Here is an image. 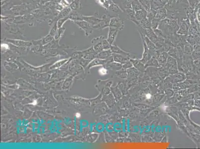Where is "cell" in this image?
<instances>
[{
	"label": "cell",
	"instance_id": "obj_21",
	"mask_svg": "<svg viewBox=\"0 0 200 149\" xmlns=\"http://www.w3.org/2000/svg\"><path fill=\"white\" fill-rule=\"evenodd\" d=\"M145 66H146V68L148 67H150L155 68L161 67L157 59L154 58V57H152L150 60H148L147 62L145 64Z\"/></svg>",
	"mask_w": 200,
	"mask_h": 149
},
{
	"label": "cell",
	"instance_id": "obj_39",
	"mask_svg": "<svg viewBox=\"0 0 200 149\" xmlns=\"http://www.w3.org/2000/svg\"><path fill=\"white\" fill-rule=\"evenodd\" d=\"M194 105L196 107L200 109V100H194Z\"/></svg>",
	"mask_w": 200,
	"mask_h": 149
},
{
	"label": "cell",
	"instance_id": "obj_5",
	"mask_svg": "<svg viewBox=\"0 0 200 149\" xmlns=\"http://www.w3.org/2000/svg\"><path fill=\"white\" fill-rule=\"evenodd\" d=\"M73 22L75 23L76 25H77L80 28L84 30L85 31V33H92L94 29L93 26L86 21L81 20V21H74Z\"/></svg>",
	"mask_w": 200,
	"mask_h": 149
},
{
	"label": "cell",
	"instance_id": "obj_14",
	"mask_svg": "<svg viewBox=\"0 0 200 149\" xmlns=\"http://www.w3.org/2000/svg\"><path fill=\"white\" fill-rule=\"evenodd\" d=\"M169 55L167 52H161L159 55L158 57L157 58V60L158 61L159 64L160 66H165V64L166 65L168 57Z\"/></svg>",
	"mask_w": 200,
	"mask_h": 149
},
{
	"label": "cell",
	"instance_id": "obj_36",
	"mask_svg": "<svg viewBox=\"0 0 200 149\" xmlns=\"http://www.w3.org/2000/svg\"><path fill=\"white\" fill-rule=\"evenodd\" d=\"M107 70L105 69L104 68H102L101 69H99V74L101 75H105L106 74H107Z\"/></svg>",
	"mask_w": 200,
	"mask_h": 149
},
{
	"label": "cell",
	"instance_id": "obj_41",
	"mask_svg": "<svg viewBox=\"0 0 200 149\" xmlns=\"http://www.w3.org/2000/svg\"><path fill=\"white\" fill-rule=\"evenodd\" d=\"M1 47L2 48L6 49H9V46L7 44H2L1 45Z\"/></svg>",
	"mask_w": 200,
	"mask_h": 149
},
{
	"label": "cell",
	"instance_id": "obj_33",
	"mask_svg": "<svg viewBox=\"0 0 200 149\" xmlns=\"http://www.w3.org/2000/svg\"><path fill=\"white\" fill-rule=\"evenodd\" d=\"M192 55V59L194 61L195 60H200L199 59L200 58V52L194 51L193 52Z\"/></svg>",
	"mask_w": 200,
	"mask_h": 149
},
{
	"label": "cell",
	"instance_id": "obj_44",
	"mask_svg": "<svg viewBox=\"0 0 200 149\" xmlns=\"http://www.w3.org/2000/svg\"><path fill=\"white\" fill-rule=\"evenodd\" d=\"M198 86H199L200 88V80H199V82H198Z\"/></svg>",
	"mask_w": 200,
	"mask_h": 149
},
{
	"label": "cell",
	"instance_id": "obj_1",
	"mask_svg": "<svg viewBox=\"0 0 200 149\" xmlns=\"http://www.w3.org/2000/svg\"><path fill=\"white\" fill-rule=\"evenodd\" d=\"M158 29L161 30L167 37L177 33L179 29V25L176 20H172L167 18L160 21Z\"/></svg>",
	"mask_w": 200,
	"mask_h": 149
},
{
	"label": "cell",
	"instance_id": "obj_37",
	"mask_svg": "<svg viewBox=\"0 0 200 149\" xmlns=\"http://www.w3.org/2000/svg\"><path fill=\"white\" fill-rule=\"evenodd\" d=\"M104 48H109L110 47V43L108 42V40H104L103 42Z\"/></svg>",
	"mask_w": 200,
	"mask_h": 149
},
{
	"label": "cell",
	"instance_id": "obj_17",
	"mask_svg": "<svg viewBox=\"0 0 200 149\" xmlns=\"http://www.w3.org/2000/svg\"><path fill=\"white\" fill-rule=\"evenodd\" d=\"M147 12L145 9H142L138 10L137 12H135V18L137 19L138 22H139L140 21L143 20L144 18H146L147 17Z\"/></svg>",
	"mask_w": 200,
	"mask_h": 149
},
{
	"label": "cell",
	"instance_id": "obj_12",
	"mask_svg": "<svg viewBox=\"0 0 200 149\" xmlns=\"http://www.w3.org/2000/svg\"><path fill=\"white\" fill-rule=\"evenodd\" d=\"M150 1L151 9L157 10L165 7V4L163 2L162 0H150Z\"/></svg>",
	"mask_w": 200,
	"mask_h": 149
},
{
	"label": "cell",
	"instance_id": "obj_29",
	"mask_svg": "<svg viewBox=\"0 0 200 149\" xmlns=\"http://www.w3.org/2000/svg\"><path fill=\"white\" fill-rule=\"evenodd\" d=\"M118 76L122 79H127V70H125L122 68L121 69L120 71L118 72Z\"/></svg>",
	"mask_w": 200,
	"mask_h": 149
},
{
	"label": "cell",
	"instance_id": "obj_25",
	"mask_svg": "<svg viewBox=\"0 0 200 149\" xmlns=\"http://www.w3.org/2000/svg\"><path fill=\"white\" fill-rule=\"evenodd\" d=\"M72 10H76L81 7L80 0H73L69 5Z\"/></svg>",
	"mask_w": 200,
	"mask_h": 149
},
{
	"label": "cell",
	"instance_id": "obj_40",
	"mask_svg": "<svg viewBox=\"0 0 200 149\" xmlns=\"http://www.w3.org/2000/svg\"><path fill=\"white\" fill-rule=\"evenodd\" d=\"M163 96H155L154 98V102H157V101H160L161 99H162Z\"/></svg>",
	"mask_w": 200,
	"mask_h": 149
},
{
	"label": "cell",
	"instance_id": "obj_43",
	"mask_svg": "<svg viewBox=\"0 0 200 149\" xmlns=\"http://www.w3.org/2000/svg\"><path fill=\"white\" fill-rule=\"evenodd\" d=\"M37 104V100H34V101H33V105H35L36 104Z\"/></svg>",
	"mask_w": 200,
	"mask_h": 149
},
{
	"label": "cell",
	"instance_id": "obj_28",
	"mask_svg": "<svg viewBox=\"0 0 200 149\" xmlns=\"http://www.w3.org/2000/svg\"><path fill=\"white\" fill-rule=\"evenodd\" d=\"M68 20H69V17H66V18H60V19H58V20H57V25L58 28L59 29V28L62 27L64 24L66 22L68 21Z\"/></svg>",
	"mask_w": 200,
	"mask_h": 149
},
{
	"label": "cell",
	"instance_id": "obj_32",
	"mask_svg": "<svg viewBox=\"0 0 200 149\" xmlns=\"http://www.w3.org/2000/svg\"><path fill=\"white\" fill-rule=\"evenodd\" d=\"M133 65L130 60H129L128 61H126V62L125 64H122V69H125V70H127V69L133 67Z\"/></svg>",
	"mask_w": 200,
	"mask_h": 149
},
{
	"label": "cell",
	"instance_id": "obj_7",
	"mask_svg": "<svg viewBox=\"0 0 200 149\" xmlns=\"http://www.w3.org/2000/svg\"><path fill=\"white\" fill-rule=\"evenodd\" d=\"M110 47H111V50H112V52H114L116 54L122 55L125 57H129L130 59H135L134 56H132L134 54L125 51L117 45L111 46Z\"/></svg>",
	"mask_w": 200,
	"mask_h": 149
},
{
	"label": "cell",
	"instance_id": "obj_42",
	"mask_svg": "<svg viewBox=\"0 0 200 149\" xmlns=\"http://www.w3.org/2000/svg\"><path fill=\"white\" fill-rule=\"evenodd\" d=\"M81 116V114H80L79 113H77L76 114V117H77V118H80Z\"/></svg>",
	"mask_w": 200,
	"mask_h": 149
},
{
	"label": "cell",
	"instance_id": "obj_2",
	"mask_svg": "<svg viewBox=\"0 0 200 149\" xmlns=\"http://www.w3.org/2000/svg\"><path fill=\"white\" fill-rule=\"evenodd\" d=\"M139 34H140V38L142 39V45L143 47V53L142 54V58L140 60V61L142 62L144 64H146L148 60H150L152 56L151 55L150 52V50L149 49L148 47L147 46L146 44V41L144 40V36L142 33L139 32Z\"/></svg>",
	"mask_w": 200,
	"mask_h": 149
},
{
	"label": "cell",
	"instance_id": "obj_15",
	"mask_svg": "<svg viewBox=\"0 0 200 149\" xmlns=\"http://www.w3.org/2000/svg\"><path fill=\"white\" fill-rule=\"evenodd\" d=\"M127 79H134L140 75V72L133 67L127 70Z\"/></svg>",
	"mask_w": 200,
	"mask_h": 149
},
{
	"label": "cell",
	"instance_id": "obj_19",
	"mask_svg": "<svg viewBox=\"0 0 200 149\" xmlns=\"http://www.w3.org/2000/svg\"><path fill=\"white\" fill-rule=\"evenodd\" d=\"M139 25L137 26L142 27L143 29H148L151 28V22L147 17L139 22Z\"/></svg>",
	"mask_w": 200,
	"mask_h": 149
},
{
	"label": "cell",
	"instance_id": "obj_3",
	"mask_svg": "<svg viewBox=\"0 0 200 149\" xmlns=\"http://www.w3.org/2000/svg\"><path fill=\"white\" fill-rule=\"evenodd\" d=\"M191 22L188 18L184 19L179 25V29L177 31V33L180 35H187L188 34L189 30L191 25Z\"/></svg>",
	"mask_w": 200,
	"mask_h": 149
},
{
	"label": "cell",
	"instance_id": "obj_20",
	"mask_svg": "<svg viewBox=\"0 0 200 149\" xmlns=\"http://www.w3.org/2000/svg\"><path fill=\"white\" fill-rule=\"evenodd\" d=\"M130 60L129 57H125L122 55L118 54H114V60L116 62L118 63L121 64H123L126 62V61Z\"/></svg>",
	"mask_w": 200,
	"mask_h": 149
},
{
	"label": "cell",
	"instance_id": "obj_18",
	"mask_svg": "<svg viewBox=\"0 0 200 149\" xmlns=\"http://www.w3.org/2000/svg\"><path fill=\"white\" fill-rule=\"evenodd\" d=\"M72 11V10L70 7H65L60 11V13L58 15V20L60 18H65L66 17H69V14Z\"/></svg>",
	"mask_w": 200,
	"mask_h": 149
},
{
	"label": "cell",
	"instance_id": "obj_8",
	"mask_svg": "<svg viewBox=\"0 0 200 149\" xmlns=\"http://www.w3.org/2000/svg\"><path fill=\"white\" fill-rule=\"evenodd\" d=\"M109 33H108L107 40L110 44H112L116 39V37L120 30L114 27H109Z\"/></svg>",
	"mask_w": 200,
	"mask_h": 149
},
{
	"label": "cell",
	"instance_id": "obj_4",
	"mask_svg": "<svg viewBox=\"0 0 200 149\" xmlns=\"http://www.w3.org/2000/svg\"><path fill=\"white\" fill-rule=\"evenodd\" d=\"M125 21L120 17H113L110 18L109 27H114L121 30L124 27V22Z\"/></svg>",
	"mask_w": 200,
	"mask_h": 149
},
{
	"label": "cell",
	"instance_id": "obj_22",
	"mask_svg": "<svg viewBox=\"0 0 200 149\" xmlns=\"http://www.w3.org/2000/svg\"><path fill=\"white\" fill-rule=\"evenodd\" d=\"M131 4L132 9L135 12H137L140 10L144 9L142 5L139 3L138 0H132L131 1Z\"/></svg>",
	"mask_w": 200,
	"mask_h": 149
},
{
	"label": "cell",
	"instance_id": "obj_45",
	"mask_svg": "<svg viewBox=\"0 0 200 149\" xmlns=\"http://www.w3.org/2000/svg\"><path fill=\"white\" fill-rule=\"evenodd\" d=\"M132 1V0H130V1Z\"/></svg>",
	"mask_w": 200,
	"mask_h": 149
},
{
	"label": "cell",
	"instance_id": "obj_38",
	"mask_svg": "<svg viewBox=\"0 0 200 149\" xmlns=\"http://www.w3.org/2000/svg\"><path fill=\"white\" fill-rule=\"evenodd\" d=\"M195 100H200V91H197L194 93Z\"/></svg>",
	"mask_w": 200,
	"mask_h": 149
},
{
	"label": "cell",
	"instance_id": "obj_6",
	"mask_svg": "<svg viewBox=\"0 0 200 149\" xmlns=\"http://www.w3.org/2000/svg\"><path fill=\"white\" fill-rule=\"evenodd\" d=\"M110 18L111 17L108 14H104L101 19L99 24L96 26H94V29H104L107 27H109Z\"/></svg>",
	"mask_w": 200,
	"mask_h": 149
},
{
	"label": "cell",
	"instance_id": "obj_31",
	"mask_svg": "<svg viewBox=\"0 0 200 149\" xmlns=\"http://www.w3.org/2000/svg\"><path fill=\"white\" fill-rule=\"evenodd\" d=\"M193 35L191 34H188L186 39V41L188 42L189 44H191L192 45H194L195 44V39L194 38Z\"/></svg>",
	"mask_w": 200,
	"mask_h": 149
},
{
	"label": "cell",
	"instance_id": "obj_26",
	"mask_svg": "<svg viewBox=\"0 0 200 149\" xmlns=\"http://www.w3.org/2000/svg\"><path fill=\"white\" fill-rule=\"evenodd\" d=\"M193 46L187 41L185 42L184 46V53L185 54L191 55L193 52Z\"/></svg>",
	"mask_w": 200,
	"mask_h": 149
},
{
	"label": "cell",
	"instance_id": "obj_34",
	"mask_svg": "<svg viewBox=\"0 0 200 149\" xmlns=\"http://www.w3.org/2000/svg\"><path fill=\"white\" fill-rule=\"evenodd\" d=\"M58 29V28L57 27V22H56L52 26V29H51L50 32V33L51 34H54L55 33H57Z\"/></svg>",
	"mask_w": 200,
	"mask_h": 149
},
{
	"label": "cell",
	"instance_id": "obj_9",
	"mask_svg": "<svg viewBox=\"0 0 200 149\" xmlns=\"http://www.w3.org/2000/svg\"><path fill=\"white\" fill-rule=\"evenodd\" d=\"M101 18H100L98 17L97 15H94L92 16H84L83 17V20L86 21L87 22L92 25L93 27L96 26L101 21Z\"/></svg>",
	"mask_w": 200,
	"mask_h": 149
},
{
	"label": "cell",
	"instance_id": "obj_30",
	"mask_svg": "<svg viewBox=\"0 0 200 149\" xmlns=\"http://www.w3.org/2000/svg\"><path fill=\"white\" fill-rule=\"evenodd\" d=\"M160 21H161L157 20L156 18H154L151 21V28L154 30L158 29Z\"/></svg>",
	"mask_w": 200,
	"mask_h": 149
},
{
	"label": "cell",
	"instance_id": "obj_16",
	"mask_svg": "<svg viewBox=\"0 0 200 149\" xmlns=\"http://www.w3.org/2000/svg\"><path fill=\"white\" fill-rule=\"evenodd\" d=\"M83 16L82 14H80L78 12H76L75 10H73V11H71L70 13L69 16V19L73 22L81 21V20H83Z\"/></svg>",
	"mask_w": 200,
	"mask_h": 149
},
{
	"label": "cell",
	"instance_id": "obj_24",
	"mask_svg": "<svg viewBox=\"0 0 200 149\" xmlns=\"http://www.w3.org/2000/svg\"><path fill=\"white\" fill-rule=\"evenodd\" d=\"M140 4L144 9L148 12L151 9L150 1V0H138Z\"/></svg>",
	"mask_w": 200,
	"mask_h": 149
},
{
	"label": "cell",
	"instance_id": "obj_13",
	"mask_svg": "<svg viewBox=\"0 0 200 149\" xmlns=\"http://www.w3.org/2000/svg\"><path fill=\"white\" fill-rule=\"evenodd\" d=\"M167 18V11L164 7L156 10V14L155 18L162 21Z\"/></svg>",
	"mask_w": 200,
	"mask_h": 149
},
{
	"label": "cell",
	"instance_id": "obj_27",
	"mask_svg": "<svg viewBox=\"0 0 200 149\" xmlns=\"http://www.w3.org/2000/svg\"><path fill=\"white\" fill-rule=\"evenodd\" d=\"M156 14V10H154L151 9L150 10V11L147 12V18L151 22L152 20L155 18V16Z\"/></svg>",
	"mask_w": 200,
	"mask_h": 149
},
{
	"label": "cell",
	"instance_id": "obj_10",
	"mask_svg": "<svg viewBox=\"0 0 200 149\" xmlns=\"http://www.w3.org/2000/svg\"><path fill=\"white\" fill-rule=\"evenodd\" d=\"M130 61L133 64V67L138 70L139 72H144L146 71V67L145 64L142 62L139 59H130Z\"/></svg>",
	"mask_w": 200,
	"mask_h": 149
},
{
	"label": "cell",
	"instance_id": "obj_11",
	"mask_svg": "<svg viewBox=\"0 0 200 149\" xmlns=\"http://www.w3.org/2000/svg\"><path fill=\"white\" fill-rule=\"evenodd\" d=\"M172 83H179L180 82H183L186 79V76L183 73H177L174 74L172 76H170Z\"/></svg>",
	"mask_w": 200,
	"mask_h": 149
},
{
	"label": "cell",
	"instance_id": "obj_23",
	"mask_svg": "<svg viewBox=\"0 0 200 149\" xmlns=\"http://www.w3.org/2000/svg\"><path fill=\"white\" fill-rule=\"evenodd\" d=\"M167 53L169 55V56H171L176 59L178 60L180 59V58L179 54L178 53V51L176 48V47H173L172 48H171L168 51Z\"/></svg>",
	"mask_w": 200,
	"mask_h": 149
},
{
	"label": "cell",
	"instance_id": "obj_35",
	"mask_svg": "<svg viewBox=\"0 0 200 149\" xmlns=\"http://www.w3.org/2000/svg\"><path fill=\"white\" fill-rule=\"evenodd\" d=\"M187 1L188 2L190 7L192 9H194L197 5L196 0H187Z\"/></svg>",
	"mask_w": 200,
	"mask_h": 149
}]
</instances>
